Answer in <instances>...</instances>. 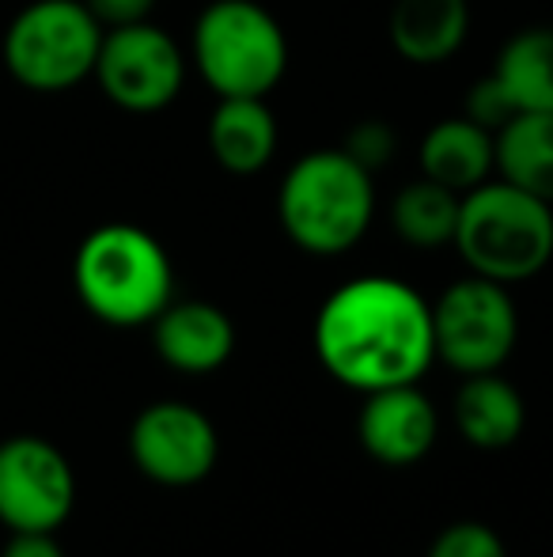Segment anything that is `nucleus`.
Segmentation results:
<instances>
[{"instance_id":"6e6552de","label":"nucleus","mask_w":553,"mask_h":557,"mask_svg":"<svg viewBox=\"0 0 553 557\" xmlns=\"http://www.w3.org/2000/svg\"><path fill=\"white\" fill-rule=\"evenodd\" d=\"M103 96L129 114H155L171 107L183 91L186 61L178 42L155 23L103 30L96 73Z\"/></svg>"},{"instance_id":"4468645a","label":"nucleus","mask_w":553,"mask_h":557,"mask_svg":"<svg viewBox=\"0 0 553 557\" xmlns=\"http://www.w3.org/2000/svg\"><path fill=\"white\" fill-rule=\"evenodd\" d=\"M209 152L231 175H259L277 152V117L266 99H221L209 117Z\"/></svg>"},{"instance_id":"aec40b11","label":"nucleus","mask_w":553,"mask_h":557,"mask_svg":"<svg viewBox=\"0 0 553 557\" xmlns=\"http://www.w3.org/2000/svg\"><path fill=\"white\" fill-rule=\"evenodd\" d=\"M428 557H508L501 535L493 528L478 520L451 523L436 535V543L428 546Z\"/></svg>"},{"instance_id":"f03ea898","label":"nucleus","mask_w":553,"mask_h":557,"mask_svg":"<svg viewBox=\"0 0 553 557\" xmlns=\"http://www.w3.org/2000/svg\"><path fill=\"white\" fill-rule=\"evenodd\" d=\"M73 285L99 323L144 326L175 296V270L152 232L137 224H103L76 247Z\"/></svg>"},{"instance_id":"0eeeda50","label":"nucleus","mask_w":553,"mask_h":557,"mask_svg":"<svg viewBox=\"0 0 553 557\" xmlns=\"http://www.w3.org/2000/svg\"><path fill=\"white\" fill-rule=\"evenodd\" d=\"M519 319L508 285L489 277H463L432 304L436 357L463 375L497 372L516 349Z\"/></svg>"},{"instance_id":"f257e3e1","label":"nucleus","mask_w":553,"mask_h":557,"mask_svg":"<svg viewBox=\"0 0 553 557\" xmlns=\"http://www.w3.org/2000/svg\"><path fill=\"white\" fill-rule=\"evenodd\" d=\"M315 352L334 380L361 395L417 383L436 357L432 304L394 277L345 281L315 315Z\"/></svg>"},{"instance_id":"6ab92c4d","label":"nucleus","mask_w":553,"mask_h":557,"mask_svg":"<svg viewBox=\"0 0 553 557\" xmlns=\"http://www.w3.org/2000/svg\"><path fill=\"white\" fill-rule=\"evenodd\" d=\"M458 201H463V194L420 175L417 183L402 186L399 198H394L391 227L399 232L402 243H410L417 250L451 247L458 224Z\"/></svg>"},{"instance_id":"4be33fe9","label":"nucleus","mask_w":553,"mask_h":557,"mask_svg":"<svg viewBox=\"0 0 553 557\" xmlns=\"http://www.w3.org/2000/svg\"><path fill=\"white\" fill-rule=\"evenodd\" d=\"M394 129L387 122H379V117H368V122H361V125H353L349 129V137H345V152L353 156L356 163H361L364 171H379V168H387L391 163V156H394Z\"/></svg>"},{"instance_id":"423d86ee","label":"nucleus","mask_w":553,"mask_h":557,"mask_svg":"<svg viewBox=\"0 0 553 557\" xmlns=\"http://www.w3.org/2000/svg\"><path fill=\"white\" fill-rule=\"evenodd\" d=\"M103 27L84 0H35L4 30V65L30 91H68L96 73Z\"/></svg>"},{"instance_id":"ddd939ff","label":"nucleus","mask_w":553,"mask_h":557,"mask_svg":"<svg viewBox=\"0 0 553 557\" xmlns=\"http://www.w3.org/2000/svg\"><path fill=\"white\" fill-rule=\"evenodd\" d=\"M497 171V137L481 125H474L466 114L443 117L420 140V175L448 186L455 194H466L474 186L489 183Z\"/></svg>"},{"instance_id":"1a4fd4ad","label":"nucleus","mask_w":553,"mask_h":557,"mask_svg":"<svg viewBox=\"0 0 553 557\" xmlns=\"http://www.w3.org/2000/svg\"><path fill=\"white\" fill-rule=\"evenodd\" d=\"M76 474L46 436L0 441V523L8 531H58L73 516Z\"/></svg>"},{"instance_id":"9b49d317","label":"nucleus","mask_w":553,"mask_h":557,"mask_svg":"<svg viewBox=\"0 0 553 557\" xmlns=\"http://www.w3.org/2000/svg\"><path fill=\"white\" fill-rule=\"evenodd\" d=\"M356 433L372 459L387 462V467H410L432 451L440 421H436V406L414 383H399V387L364 395Z\"/></svg>"},{"instance_id":"a211bd4d","label":"nucleus","mask_w":553,"mask_h":557,"mask_svg":"<svg viewBox=\"0 0 553 557\" xmlns=\"http://www.w3.org/2000/svg\"><path fill=\"white\" fill-rule=\"evenodd\" d=\"M493 73L519 111L553 114V27H527L504 42Z\"/></svg>"},{"instance_id":"20e7f679","label":"nucleus","mask_w":553,"mask_h":557,"mask_svg":"<svg viewBox=\"0 0 553 557\" xmlns=\"http://www.w3.org/2000/svg\"><path fill=\"white\" fill-rule=\"evenodd\" d=\"M451 247L470 273L497 285H519L539 277L553 258V206L531 198L504 178L474 186L458 201V224Z\"/></svg>"},{"instance_id":"39448f33","label":"nucleus","mask_w":553,"mask_h":557,"mask_svg":"<svg viewBox=\"0 0 553 557\" xmlns=\"http://www.w3.org/2000/svg\"><path fill=\"white\" fill-rule=\"evenodd\" d=\"M193 65L221 99H266L288 69V38L259 0H213L193 27Z\"/></svg>"},{"instance_id":"2eb2a0df","label":"nucleus","mask_w":553,"mask_h":557,"mask_svg":"<svg viewBox=\"0 0 553 557\" xmlns=\"http://www.w3.org/2000/svg\"><path fill=\"white\" fill-rule=\"evenodd\" d=\"M455 425L481 451H501L519 441L527 425V406L519 391L497 372L466 375L455 395Z\"/></svg>"},{"instance_id":"b1692460","label":"nucleus","mask_w":553,"mask_h":557,"mask_svg":"<svg viewBox=\"0 0 553 557\" xmlns=\"http://www.w3.org/2000/svg\"><path fill=\"white\" fill-rule=\"evenodd\" d=\"M0 557H65V550L50 531H12Z\"/></svg>"},{"instance_id":"412c9836","label":"nucleus","mask_w":553,"mask_h":557,"mask_svg":"<svg viewBox=\"0 0 553 557\" xmlns=\"http://www.w3.org/2000/svg\"><path fill=\"white\" fill-rule=\"evenodd\" d=\"M463 114L470 117L474 125H481V129H489L497 137V133H501L504 125H508L512 117L519 114V107H516V99L508 96V88L501 84V76L489 73V76H481V81L470 88Z\"/></svg>"},{"instance_id":"9d476101","label":"nucleus","mask_w":553,"mask_h":557,"mask_svg":"<svg viewBox=\"0 0 553 557\" xmlns=\"http://www.w3.org/2000/svg\"><path fill=\"white\" fill-rule=\"evenodd\" d=\"M216 429L198 406L190 403H152L137 413L129 429V455L137 470L155 485L186 490L209 478L216 467Z\"/></svg>"},{"instance_id":"dca6fc26","label":"nucleus","mask_w":553,"mask_h":557,"mask_svg":"<svg viewBox=\"0 0 553 557\" xmlns=\"http://www.w3.org/2000/svg\"><path fill=\"white\" fill-rule=\"evenodd\" d=\"M470 30L466 0H394L391 42L414 65H440Z\"/></svg>"},{"instance_id":"f8f14e48","label":"nucleus","mask_w":553,"mask_h":557,"mask_svg":"<svg viewBox=\"0 0 553 557\" xmlns=\"http://www.w3.org/2000/svg\"><path fill=\"white\" fill-rule=\"evenodd\" d=\"M152 342L163 364L175 372L205 375L216 372L236 349V326L216 304L205 300H171L152 319Z\"/></svg>"},{"instance_id":"5701e85b","label":"nucleus","mask_w":553,"mask_h":557,"mask_svg":"<svg viewBox=\"0 0 553 557\" xmlns=\"http://www.w3.org/2000/svg\"><path fill=\"white\" fill-rule=\"evenodd\" d=\"M84 4L99 20V27L114 30V27H129V23H144L152 15L155 0H84Z\"/></svg>"},{"instance_id":"f3484780","label":"nucleus","mask_w":553,"mask_h":557,"mask_svg":"<svg viewBox=\"0 0 553 557\" xmlns=\"http://www.w3.org/2000/svg\"><path fill=\"white\" fill-rule=\"evenodd\" d=\"M497 171L504 183L553 206V114L519 111L497 133Z\"/></svg>"},{"instance_id":"7ed1b4c3","label":"nucleus","mask_w":553,"mask_h":557,"mask_svg":"<svg viewBox=\"0 0 553 557\" xmlns=\"http://www.w3.org/2000/svg\"><path fill=\"white\" fill-rule=\"evenodd\" d=\"M376 213V186L345 148H318L288 168L277 194L285 235L307 255H345L364 239Z\"/></svg>"}]
</instances>
